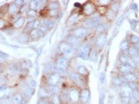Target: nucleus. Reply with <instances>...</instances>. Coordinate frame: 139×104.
Returning <instances> with one entry per match:
<instances>
[{
	"instance_id": "obj_1",
	"label": "nucleus",
	"mask_w": 139,
	"mask_h": 104,
	"mask_svg": "<svg viewBox=\"0 0 139 104\" xmlns=\"http://www.w3.org/2000/svg\"><path fill=\"white\" fill-rule=\"evenodd\" d=\"M78 56L83 60H87L89 56V48L87 44H83V45L80 46V48H78Z\"/></svg>"
},
{
	"instance_id": "obj_2",
	"label": "nucleus",
	"mask_w": 139,
	"mask_h": 104,
	"mask_svg": "<svg viewBox=\"0 0 139 104\" xmlns=\"http://www.w3.org/2000/svg\"><path fill=\"white\" fill-rule=\"evenodd\" d=\"M60 80H61V78L58 73H53L48 78V84L50 86H57V85L60 82Z\"/></svg>"
},
{
	"instance_id": "obj_3",
	"label": "nucleus",
	"mask_w": 139,
	"mask_h": 104,
	"mask_svg": "<svg viewBox=\"0 0 139 104\" xmlns=\"http://www.w3.org/2000/svg\"><path fill=\"white\" fill-rule=\"evenodd\" d=\"M73 34L74 36H75L76 38L84 37L88 34V29L86 28V27H78V28L74 31Z\"/></svg>"
},
{
	"instance_id": "obj_4",
	"label": "nucleus",
	"mask_w": 139,
	"mask_h": 104,
	"mask_svg": "<svg viewBox=\"0 0 139 104\" xmlns=\"http://www.w3.org/2000/svg\"><path fill=\"white\" fill-rule=\"evenodd\" d=\"M68 60L65 57H61L57 61V68L61 71H64L68 66Z\"/></svg>"
},
{
	"instance_id": "obj_5",
	"label": "nucleus",
	"mask_w": 139,
	"mask_h": 104,
	"mask_svg": "<svg viewBox=\"0 0 139 104\" xmlns=\"http://www.w3.org/2000/svg\"><path fill=\"white\" fill-rule=\"evenodd\" d=\"M95 10V6L93 5L91 3H87L83 7V12L86 16H90V15H92Z\"/></svg>"
},
{
	"instance_id": "obj_6",
	"label": "nucleus",
	"mask_w": 139,
	"mask_h": 104,
	"mask_svg": "<svg viewBox=\"0 0 139 104\" xmlns=\"http://www.w3.org/2000/svg\"><path fill=\"white\" fill-rule=\"evenodd\" d=\"M68 94H69L70 101L74 102V103H76V102L78 101L80 94H79V93H78V90H76V89H71V90H69Z\"/></svg>"
},
{
	"instance_id": "obj_7",
	"label": "nucleus",
	"mask_w": 139,
	"mask_h": 104,
	"mask_svg": "<svg viewBox=\"0 0 139 104\" xmlns=\"http://www.w3.org/2000/svg\"><path fill=\"white\" fill-rule=\"evenodd\" d=\"M121 94L122 97H128L131 98L132 96V90L130 89L129 86H123L121 90Z\"/></svg>"
},
{
	"instance_id": "obj_8",
	"label": "nucleus",
	"mask_w": 139,
	"mask_h": 104,
	"mask_svg": "<svg viewBox=\"0 0 139 104\" xmlns=\"http://www.w3.org/2000/svg\"><path fill=\"white\" fill-rule=\"evenodd\" d=\"M90 92L88 90H83L80 94V99L83 103H86L89 100Z\"/></svg>"
},
{
	"instance_id": "obj_9",
	"label": "nucleus",
	"mask_w": 139,
	"mask_h": 104,
	"mask_svg": "<svg viewBox=\"0 0 139 104\" xmlns=\"http://www.w3.org/2000/svg\"><path fill=\"white\" fill-rule=\"evenodd\" d=\"M29 36L32 40H36V39H37V38H40V37H41L42 36H44V34L42 33L39 29H33V30L30 31Z\"/></svg>"
},
{
	"instance_id": "obj_10",
	"label": "nucleus",
	"mask_w": 139,
	"mask_h": 104,
	"mask_svg": "<svg viewBox=\"0 0 139 104\" xmlns=\"http://www.w3.org/2000/svg\"><path fill=\"white\" fill-rule=\"evenodd\" d=\"M121 61L123 64H128V65H131L133 68L135 66V62H134L132 59H130L129 57L125 56V55H122V56L121 57Z\"/></svg>"
},
{
	"instance_id": "obj_11",
	"label": "nucleus",
	"mask_w": 139,
	"mask_h": 104,
	"mask_svg": "<svg viewBox=\"0 0 139 104\" xmlns=\"http://www.w3.org/2000/svg\"><path fill=\"white\" fill-rule=\"evenodd\" d=\"M11 92V89L7 86H2L0 87V99H3L4 97H7Z\"/></svg>"
},
{
	"instance_id": "obj_12",
	"label": "nucleus",
	"mask_w": 139,
	"mask_h": 104,
	"mask_svg": "<svg viewBox=\"0 0 139 104\" xmlns=\"http://www.w3.org/2000/svg\"><path fill=\"white\" fill-rule=\"evenodd\" d=\"M106 41H107V36L105 35H101L100 36V37L98 38L97 41H96V45L100 48H102L104 46Z\"/></svg>"
},
{
	"instance_id": "obj_13",
	"label": "nucleus",
	"mask_w": 139,
	"mask_h": 104,
	"mask_svg": "<svg viewBox=\"0 0 139 104\" xmlns=\"http://www.w3.org/2000/svg\"><path fill=\"white\" fill-rule=\"evenodd\" d=\"M119 69L122 73H129V72L133 71V68L131 65H129L128 64H123V65H121V66L119 67Z\"/></svg>"
},
{
	"instance_id": "obj_14",
	"label": "nucleus",
	"mask_w": 139,
	"mask_h": 104,
	"mask_svg": "<svg viewBox=\"0 0 139 104\" xmlns=\"http://www.w3.org/2000/svg\"><path fill=\"white\" fill-rule=\"evenodd\" d=\"M72 47L67 43V42H61V43L59 44L60 50H61V52H63V53H66V52L69 49H70Z\"/></svg>"
},
{
	"instance_id": "obj_15",
	"label": "nucleus",
	"mask_w": 139,
	"mask_h": 104,
	"mask_svg": "<svg viewBox=\"0 0 139 104\" xmlns=\"http://www.w3.org/2000/svg\"><path fill=\"white\" fill-rule=\"evenodd\" d=\"M42 2L43 1H37V0L31 1L30 2V9L36 11V10H37L38 8L40 7V4L42 3Z\"/></svg>"
},
{
	"instance_id": "obj_16",
	"label": "nucleus",
	"mask_w": 139,
	"mask_h": 104,
	"mask_svg": "<svg viewBox=\"0 0 139 104\" xmlns=\"http://www.w3.org/2000/svg\"><path fill=\"white\" fill-rule=\"evenodd\" d=\"M98 24H99V21L98 20H87L84 22V25L87 26V27H97Z\"/></svg>"
},
{
	"instance_id": "obj_17",
	"label": "nucleus",
	"mask_w": 139,
	"mask_h": 104,
	"mask_svg": "<svg viewBox=\"0 0 139 104\" xmlns=\"http://www.w3.org/2000/svg\"><path fill=\"white\" fill-rule=\"evenodd\" d=\"M78 17V13H74V14L70 15L69 18L67 19V22H66V24H67V25H71V24H73L77 20Z\"/></svg>"
},
{
	"instance_id": "obj_18",
	"label": "nucleus",
	"mask_w": 139,
	"mask_h": 104,
	"mask_svg": "<svg viewBox=\"0 0 139 104\" xmlns=\"http://www.w3.org/2000/svg\"><path fill=\"white\" fill-rule=\"evenodd\" d=\"M24 22H25V19L23 18V17H20V19H18L17 21L14 23V27L16 28H20V27H23V25L24 24Z\"/></svg>"
},
{
	"instance_id": "obj_19",
	"label": "nucleus",
	"mask_w": 139,
	"mask_h": 104,
	"mask_svg": "<svg viewBox=\"0 0 139 104\" xmlns=\"http://www.w3.org/2000/svg\"><path fill=\"white\" fill-rule=\"evenodd\" d=\"M125 78L126 81H128V82H134V81H136V79H137V77H136V75H134L133 73H125Z\"/></svg>"
},
{
	"instance_id": "obj_20",
	"label": "nucleus",
	"mask_w": 139,
	"mask_h": 104,
	"mask_svg": "<svg viewBox=\"0 0 139 104\" xmlns=\"http://www.w3.org/2000/svg\"><path fill=\"white\" fill-rule=\"evenodd\" d=\"M68 44H69L70 46L71 45L76 46V45H78V40H77V38L75 36H71L68 37Z\"/></svg>"
},
{
	"instance_id": "obj_21",
	"label": "nucleus",
	"mask_w": 139,
	"mask_h": 104,
	"mask_svg": "<svg viewBox=\"0 0 139 104\" xmlns=\"http://www.w3.org/2000/svg\"><path fill=\"white\" fill-rule=\"evenodd\" d=\"M33 93H34V89L31 88V87H28V88H27L26 90H23V96H24V97L30 98V97L32 96V95L33 94Z\"/></svg>"
},
{
	"instance_id": "obj_22",
	"label": "nucleus",
	"mask_w": 139,
	"mask_h": 104,
	"mask_svg": "<svg viewBox=\"0 0 139 104\" xmlns=\"http://www.w3.org/2000/svg\"><path fill=\"white\" fill-rule=\"evenodd\" d=\"M11 101L13 104H20L22 102V99L19 94H16L11 98Z\"/></svg>"
},
{
	"instance_id": "obj_23",
	"label": "nucleus",
	"mask_w": 139,
	"mask_h": 104,
	"mask_svg": "<svg viewBox=\"0 0 139 104\" xmlns=\"http://www.w3.org/2000/svg\"><path fill=\"white\" fill-rule=\"evenodd\" d=\"M8 10H9V13L13 15V14H16L18 10V6H16V4L13 3L11 5H10L9 8H8Z\"/></svg>"
},
{
	"instance_id": "obj_24",
	"label": "nucleus",
	"mask_w": 139,
	"mask_h": 104,
	"mask_svg": "<svg viewBox=\"0 0 139 104\" xmlns=\"http://www.w3.org/2000/svg\"><path fill=\"white\" fill-rule=\"evenodd\" d=\"M112 82L113 83H114L116 86H121V85H122L124 82H125V80L123 79V78H114L112 79Z\"/></svg>"
},
{
	"instance_id": "obj_25",
	"label": "nucleus",
	"mask_w": 139,
	"mask_h": 104,
	"mask_svg": "<svg viewBox=\"0 0 139 104\" xmlns=\"http://www.w3.org/2000/svg\"><path fill=\"white\" fill-rule=\"evenodd\" d=\"M129 48V44H128V41L127 40H123L122 42L120 44V49L122 50V51H125L126 49H128Z\"/></svg>"
},
{
	"instance_id": "obj_26",
	"label": "nucleus",
	"mask_w": 139,
	"mask_h": 104,
	"mask_svg": "<svg viewBox=\"0 0 139 104\" xmlns=\"http://www.w3.org/2000/svg\"><path fill=\"white\" fill-rule=\"evenodd\" d=\"M78 72L80 74H82V75H87V74L88 73V71H87V69H86V68H85V66H83V65H81V66L78 67Z\"/></svg>"
},
{
	"instance_id": "obj_27",
	"label": "nucleus",
	"mask_w": 139,
	"mask_h": 104,
	"mask_svg": "<svg viewBox=\"0 0 139 104\" xmlns=\"http://www.w3.org/2000/svg\"><path fill=\"white\" fill-rule=\"evenodd\" d=\"M59 7V3H57V2H52V3H50V5H49V8L52 10H57L58 9Z\"/></svg>"
},
{
	"instance_id": "obj_28",
	"label": "nucleus",
	"mask_w": 139,
	"mask_h": 104,
	"mask_svg": "<svg viewBox=\"0 0 139 104\" xmlns=\"http://www.w3.org/2000/svg\"><path fill=\"white\" fill-rule=\"evenodd\" d=\"M88 58H89V60L91 61H95L96 60V52H95L94 49H92L91 52H89Z\"/></svg>"
},
{
	"instance_id": "obj_29",
	"label": "nucleus",
	"mask_w": 139,
	"mask_h": 104,
	"mask_svg": "<svg viewBox=\"0 0 139 104\" xmlns=\"http://www.w3.org/2000/svg\"><path fill=\"white\" fill-rule=\"evenodd\" d=\"M130 42L133 44H137L139 42V37L138 36H136V35H132L131 36H130Z\"/></svg>"
},
{
	"instance_id": "obj_30",
	"label": "nucleus",
	"mask_w": 139,
	"mask_h": 104,
	"mask_svg": "<svg viewBox=\"0 0 139 104\" xmlns=\"http://www.w3.org/2000/svg\"><path fill=\"white\" fill-rule=\"evenodd\" d=\"M42 24L44 25L45 27H47L49 29L53 28V25H54V24H53L52 21H50V20H44Z\"/></svg>"
},
{
	"instance_id": "obj_31",
	"label": "nucleus",
	"mask_w": 139,
	"mask_h": 104,
	"mask_svg": "<svg viewBox=\"0 0 139 104\" xmlns=\"http://www.w3.org/2000/svg\"><path fill=\"white\" fill-rule=\"evenodd\" d=\"M129 55H130V56H132V57H135L136 55H138V54L139 53V52H138V51L134 47L130 48H129Z\"/></svg>"
},
{
	"instance_id": "obj_32",
	"label": "nucleus",
	"mask_w": 139,
	"mask_h": 104,
	"mask_svg": "<svg viewBox=\"0 0 139 104\" xmlns=\"http://www.w3.org/2000/svg\"><path fill=\"white\" fill-rule=\"evenodd\" d=\"M33 27V21H32V22H29L28 24H27L26 27H25L24 29V31L25 32H28V31H31V29Z\"/></svg>"
},
{
	"instance_id": "obj_33",
	"label": "nucleus",
	"mask_w": 139,
	"mask_h": 104,
	"mask_svg": "<svg viewBox=\"0 0 139 104\" xmlns=\"http://www.w3.org/2000/svg\"><path fill=\"white\" fill-rule=\"evenodd\" d=\"M39 27H40L39 30H40V31H41V32L43 33V34H45V33L47 32V31H49V28H48V27H45V26H44V25H43V24H42L41 26H40Z\"/></svg>"
},
{
	"instance_id": "obj_34",
	"label": "nucleus",
	"mask_w": 139,
	"mask_h": 104,
	"mask_svg": "<svg viewBox=\"0 0 139 104\" xmlns=\"http://www.w3.org/2000/svg\"><path fill=\"white\" fill-rule=\"evenodd\" d=\"M115 16H116V15H115V13L112 11V10H109V11H108V18L110 20H114Z\"/></svg>"
},
{
	"instance_id": "obj_35",
	"label": "nucleus",
	"mask_w": 139,
	"mask_h": 104,
	"mask_svg": "<svg viewBox=\"0 0 139 104\" xmlns=\"http://www.w3.org/2000/svg\"><path fill=\"white\" fill-rule=\"evenodd\" d=\"M100 82L101 84H104L105 82V73L104 72H102L100 73Z\"/></svg>"
},
{
	"instance_id": "obj_36",
	"label": "nucleus",
	"mask_w": 139,
	"mask_h": 104,
	"mask_svg": "<svg viewBox=\"0 0 139 104\" xmlns=\"http://www.w3.org/2000/svg\"><path fill=\"white\" fill-rule=\"evenodd\" d=\"M28 86H29V87L34 89L36 87V86H37V82H35V80L31 79V80H29V82H28Z\"/></svg>"
},
{
	"instance_id": "obj_37",
	"label": "nucleus",
	"mask_w": 139,
	"mask_h": 104,
	"mask_svg": "<svg viewBox=\"0 0 139 104\" xmlns=\"http://www.w3.org/2000/svg\"><path fill=\"white\" fill-rule=\"evenodd\" d=\"M119 7H120V5L118 3H115L114 5L112 7V9H111V10H112L114 13H116V12H117L119 10Z\"/></svg>"
},
{
	"instance_id": "obj_38",
	"label": "nucleus",
	"mask_w": 139,
	"mask_h": 104,
	"mask_svg": "<svg viewBox=\"0 0 139 104\" xmlns=\"http://www.w3.org/2000/svg\"><path fill=\"white\" fill-rule=\"evenodd\" d=\"M52 101H53V104H60V99H59V98L57 97L56 94H54L53 96Z\"/></svg>"
},
{
	"instance_id": "obj_39",
	"label": "nucleus",
	"mask_w": 139,
	"mask_h": 104,
	"mask_svg": "<svg viewBox=\"0 0 139 104\" xmlns=\"http://www.w3.org/2000/svg\"><path fill=\"white\" fill-rule=\"evenodd\" d=\"M28 16L29 18H34L36 16V11L33 10H30L28 11Z\"/></svg>"
},
{
	"instance_id": "obj_40",
	"label": "nucleus",
	"mask_w": 139,
	"mask_h": 104,
	"mask_svg": "<svg viewBox=\"0 0 139 104\" xmlns=\"http://www.w3.org/2000/svg\"><path fill=\"white\" fill-rule=\"evenodd\" d=\"M22 66L23 68H28L31 66V63H30V61H23V64H22Z\"/></svg>"
},
{
	"instance_id": "obj_41",
	"label": "nucleus",
	"mask_w": 139,
	"mask_h": 104,
	"mask_svg": "<svg viewBox=\"0 0 139 104\" xmlns=\"http://www.w3.org/2000/svg\"><path fill=\"white\" fill-rule=\"evenodd\" d=\"M40 97L46 98V97H48L49 95H50V94H49V93H47L45 90H40Z\"/></svg>"
},
{
	"instance_id": "obj_42",
	"label": "nucleus",
	"mask_w": 139,
	"mask_h": 104,
	"mask_svg": "<svg viewBox=\"0 0 139 104\" xmlns=\"http://www.w3.org/2000/svg\"><path fill=\"white\" fill-rule=\"evenodd\" d=\"M74 48H70V49H69V50H68L67 52H66L65 54H66V56H67V57H71L72 55L74 54Z\"/></svg>"
},
{
	"instance_id": "obj_43",
	"label": "nucleus",
	"mask_w": 139,
	"mask_h": 104,
	"mask_svg": "<svg viewBox=\"0 0 139 104\" xmlns=\"http://www.w3.org/2000/svg\"><path fill=\"white\" fill-rule=\"evenodd\" d=\"M37 104H49V102L46 99V98H43V99H40V100L38 101Z\"/></svg>"
},
{
	"instance_id": "obj_44",
	"label": "nucleus",
	"mask_w": 139,
	"mask_h": 104,
	"mask_svg": "<svg viewBox=\"0 0 139 104\" xmlns=\"http://www.w3.org/2000/svg\"><path fill=\"white\" fill-rule=\"evenodd\" d=\"M40 20H35L33 21V28L37 29L38 27H40Z\"/></svg>"
},
{
	"instance_id": "obj_45",
	"label": "nucleus",
	"mask_w": 139,
	"mask_h": 104,
	"mask_svg": "<svg viewBox=\"0 0 139 104\" xmlns=\"http://www.w3.org/2000/svg\"><path fill=\"white\" fill-rule=\"evenodd\" d=\"M123 20H124V16H121L120 18L117 20V26H120V25H121V24L123 23Z\"/></svg>"
},
{
	"instance_id": "obj_46",
	"label": "nucleus",
	"mask_w": 139,
	"mask_h": 104,
	"mask_svg": "<svg viewBox=\"0 0 139 104\" xmlns=\"http://www.w3.org/2000/svg\"><path fill=\"white\" fill-rule=\"evenodd\" d=\"M27 40V37H26V36H25V34H22V35L20 36V38H19V40H20V42H24L25 40Z\"/></svg>"
},
{
	"instance_id": "obj_47",
	"label": "nucleus",
	"mask_w": 139,
	"mask_h": 104,
	"mask_svg": "<svg viewBox=\"0 0 139 104\" xmlns=\"http://www.w3.org/2000/svg\"><path fill=\"white\" fill-rule=\"evenodd\" d=\"M122 100H123V102L125 103H126V104H128L130 102V100H131V98H128V97H123L122 98Z\"/></svg>"
},
{
	"instance_id": "obj_48",
	"label": "nucleus",
	"mask_w": 139,
	"mask_h": 104,
	"mask_svg": "<svg viewBox=\"0 0 139 104\" xmlns=\"http://www.w3.org/2000/svg\"><path fill=\"white\" fill-rule=\"evenodd\" d=\"M107 9L105 7H99V11L100 14H104L106 12Z\"/></svg>"
},
{
	"instance_id": "obj_49",
	"label": "nucleus",
	"mask_w": 139,
	"mask_h": 104,
	"mask_svg": "<svg viewBox=\"0 0 139 104\" xmlns=\"http://www.w3.org/2000/svg\"><path fill=\"white\" fill-rule=\"evenodd\" d=\"M129 87H130V89H136V87H137V86H136V84L134 83V82H129Z\"/></svg>"
},
{
	"instance_id": "obj_50",
	"label": "nucleus",
	"mask_w": 139,
	"mask_h": 104,
	"mask_svg": "<svg viewBox=\"0 0 139 104\" xmlns=\"http://www.w3.org/2000/svg\"><path fill=\"white\" fill-rule=\"evenodd\" d=\"M133 61H136V62H139V53L138 55H136L135 57H133Z\"/></svg>"
},
{
	"instance_id": "obj_51",
	"label": "nucleus",
	"mask_w": 139,
	"mask_h": 104,
	"mask_svg": "<svg viewBox=\"0 0 139 104\" xmlns=\"http://www.w3.org/2000/svg\"><path fill=\"white\" fill-rule=\"evenodd\" d=\"M57 10H50V15H51V16H57Z\"/></svg>"
},
{
	"instance_id": "obj_52",
	"label": "nucleus",
	"mask_w": 139,
	"mask_h": 104,
	"mask_svg": "<svg viewBox=\"0 0 139 104\" xmlns=\"http://www.w3.org/2000/svg\"><path fill=\"white\" fill-rule=\"evenodd\" d=\"M132 10H135V11H137L138 9V5H137L136 3H134V4H133L132 5Z\"/></svg>"
},
{
	"instance_id": "obj_53",
	"label": "nucleus",
	"mask_w": 139,
	"mask_h": 104,
	"mask_svg": "<svg viewBox=\"0 0 139 104\" xmlns=\"http://www.w3.org/2000/svg\"><path fill=\"white\" fill-rule=\"evenodd\" d=\"M5 25V21H3V20H0V29L3 28Z\"/></svg>"
},
{
	"instance_id": "obj_54",
	"label": "nucleus",
	"mask_w": 139,
	"mask_h": 104,
	"mask_svg": "<svg viewBox=\"0 0 139 104\" xmlns=\"http://www.w3.org/2000/svg\"><path fill=\"white\" fill-rule=\"evenodd\" d=\"M23 1H21V0H19V1H16V3H15V4H16V6H20L21 5V4H23Z\"/></svg>"
},
{
	"instance_id": "obj_55",
	"label": "nucleus",
	"mask_w": 139,
	"mask_h": 104,
	"mask_svg": "<svg viewBox=\"0 0 139 104\" xmlns=\"http://www.w3.org/2000/svg\"><path fill=\"white\" fill-rule=\"evenodd\" d=\"M41 51H42V48L41 47L39 48H37V56H40V53H41Z\"/></svg>"
},
{
	"instance_id": "obj_56",
	"label": "nucleus",
	"mask_w": 139,
	"mask_h": 104,
	"mask_svg": "<svg viewBox=\"0 0 139 104\" xmlns=\"http://www.w3.org/2000/svg\"><path fill=\"white\" fill-rule=\"evenodd\" d=\"M5 83V80L3 79V78H0V87H2V86H3V85Z\"/></svg>"
},
{
	"instance_id": "obj_57",
	"label": "nucleus",
	"mask_w": 139,
	"mask_h": 104,
	"mask_svg": "<svg viewBox=\"0 0 139 104\" xmlns=\"http://www.w3.org/2000/svg\"><path fill=\"white\" fill-rule=\"evenodd\" d=\"M20 10H21V12H23V11H26V10H27V6H26V5H24V6H23V7H22V9H21Z\"/></svg>"
},
{
	"instance_id": "obj_58",
	"label": "nucleus",
	"mask_w": 139,
	"mask_h": 104,
	"mask_svg": "<svg viewBox=\"0 0 139 104\" xmlns=\"http://www.w3.org/2000/svg\"><path fill=\"white\" fill-rule=\"evenodd\" d=\"M99 2H100V3H101V4H106L108 3V1H99Z\"/></svg>"
},
{
	"instance_id": "obj_59",
	"label": "nucleus",
	"mask_w": 139,
	"mask_h": 104,
	"mask_svg": "<svg viewBox=\"0 0 139 104\" xmlns=\"http://www.w3.org/2000/svg\"><path fill=\"white\" fill-rule=\"evenodd\" d=\"M135 48H136V49L138 50V51H139V42H138V44H136V47H135Z\"/></svg>"
},
{
	"instance_id": "obj_60",
	"label": "nucleus",
	"mask_w": 139,
	"mask_h": 104,
	"mask_svg": "<svg viewBox=\"0 0 139 104\" xmlns=\"http://www.w3.org/2000/svg\"><path fill=\"white\" fill-rule=\"evenodd\" d=\"M74 7H80L79 3H74Z\"/></svg>"
},
{
	"instance_id": "obj_61",
	"label": "nucleus",
	"mask_w": 139,
	"mask_h": 104,
	"mask_svg": "<svg viewBox=\"0 0 139 104\" xmlns=\"http://www.w3.org/2000/svg\"><path fill=\"white\" fill-rule=\"evenodd\" d=\"M2 71V68H1V66H0V72Z\"/></svg>"
},
{
	"instance_id": "obj_62",
	"label": "nucleus",
	"mask_w": 139,
	"mask_h": 104,
	"mask_svg": "<svg viewBox=\"0 0 139 104\" xmlns=\"http://www.w3.org/2000/svg\"><path fill=\"white\" fill-rule=\"evenodd\" d=\"M131 104H138L137 103H131Z\"/></svg>"
},
{
	"instance_id": "obj_63",
	"label": "nucleus",
	"mask_w": 139,
	"mask_h": 104,
	"mask_svg": "<svg viewBox=\"0 0 139 104\" xmlns=\"http://www.w3.org/2000/svg\"><path fill=\"white\" fill-rule=\"evenodd\" d=\"M138 69H139V65H138Z\"/></svg>"
}]
</instances>
